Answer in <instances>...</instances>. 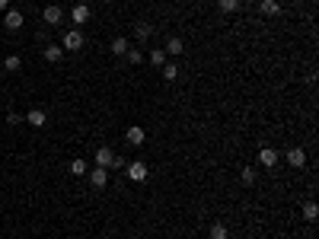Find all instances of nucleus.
Wrapping results in <instances>:
<instances>
[{
	"label": "nucleus",
	"instance_id": "9d476101",
	"mask_svg": "<svg viewBox=\"0 0 319 239\" xmlns=\"http://www.w3.org/2000/svg\"><path fill=\"white\" fill-rule=\"evenodd\" d=\"M26 118V125H32V128H45L48 125V115H45V109H32L29 115H22Z\"/></svg>",
	"mask_w": 319,
	"mask_h": 239
},
{
	"label": "nucleus",
	"instance_id": "dca6fc26",
	"mask_svg": "<svg viewBox=\"0 0 319 239\" xmlns=\"http://www.w3.org/2000/svg\"><path fill=\"white\" fill-rule=\"evenodd\" d=\"M16 70H22V57H19V54H7V61H4V74H16Z\"/></svg>",
	"mask_w": 319,
	"mask_h": 239
},
{
	"label": "nucleus",
	"instance_id": "7ed1b4c3",
	"mask_svg": "<svg viewBox=\"0 0 319 239\" xmlns=\"http://www.w3.org/2000/svg\"><path fill=\"white\" fill-rule=\"evenodd\" d=\"M86 175H90V185L96 188V191H102L105 185H109V169H102V166H93Z\"/></svg>",
	"mask_w": 319,
	"mask_h": 239
},
{
	"label": "nucleus",
	"instance_id": "4be33fe9",
	"mask_svg": "<svg viewBox=\"0 0 319 239\" xmlns=\"http://www.w3.org/2000/svg\"><path fill=\"white\" fill-rule=\"evenodd\" d=\"M240 4H243V0H217V10H220V13H236V10H240Z\"/></svg>",
	"mask_w": 319,
	"mask_h": 239
},
{
	"label": "nucleus",
	"instance_id": "f257e3e1",
	"mask_svg": "<svg viewBox=\"0 0 319 239\" xmlns=\"http://www.w3.org/2000/svg\"><path fill=\"white\" fill-rule=\"evenodd\" d=\"M83 45H86V39H83V32H80L77 26L67 29V32L61 35V48H64V51H80Z\"/></svg>",
	"mask_w": 319,
	"mask_h": 239
},
{
	"label": "nucleus",
	"instance_id": "b1692460",
	"mask_svg": "<svg viewBox=\"0 0 319 239\" xmlns=\"http://www.w3.org/2000/svg\"><path fill=\"white\" fill-rule=\"evenodd\" d=\"M90 172V166H86V160H70V175H86Z\"/></svg>",
	"mask_w": 319,
	"mask_h": 239
},
{
	"label": "nucleus",
	"instance_id": "20e7f679",
	"mask_svg": "<svg viewBox=\"0 0 319 239\" xmlns=\"http://www.w3.org/2000/svg\"><path fill=\"white\" fill-rule=\"evenodd\" d=\"M42 19H45V26H61V19H64V10L57 7V4H48L42 10Z\"/></svg>",
	"mask_w": 319,
	"mask_h": 239
},
{
	"label": "nucleus",
	"instance_id": "a211bd4d",
	"mask_svg": "<svg viewBox=\"0 0 319 239\" xmlns=\"http://www.w3.org/2000/svg\"><path fill=\"white\" fill-rule=\"evenodd\" d=\"M160 70H163V80H169V83H172V80H179V64H176V61H166Z\"/></svg>",
	"mask_w": 319,
	"mask_h": 239
},
{
	"label": "nucleus",
	"instance_id": "cd10ccee",
	"mask_svg": "<svg viewBox=\"0 0 319 239\" xmlns=\"http://www.w3.org/2000/svg\"><path fill=\"white\" fill-rule=\"evenodd\" d=\"M10 10V0H0V13H7Z\"/></svg>",
	"mask_w": 319,
	"mask_h": 239
},
{
	"label": "nucleus",
	"instance_id": "ddd939ff",
	"mask_svg": "<svg viewBox=\"0 0 319 239\" xmlns=\"http://www.w3.org/2000/svg\"><path fill=\"white\" fill-rule=\"evenodd\" d=\"M150 35H153V26H150V22H134V42H137V45H144Z\"/></svg>",
	"mask_w": 319,
	"mask_h": 239
},
{
	"label": "nucleus",
	"instance_id": "f03ea898",
	"mask_svg": "<svg viewBox=\"0 0 319 239\" xmlns=\"http://www.w3.org/2000/svg\"><path fill=\"white\" fill-rule=\"evenodd\" d=\"M125 172H128V178H131V182H147V175H150V169H147V163H144V160L128 163V166H125Z\"/></svg>",
	"mask_w": 319,
	"mask_h": 239
},
{
	"label": "nucleus",
	"instance_id": "6e6552de",
	"mask_svg": "<svg viewBox=\"0 0 319 239\" xmlns=\"http://www.w3.org/2000/svg\"><path fill=\"white\" fill-rule=\"evenodd\" d=\"M278 150L275 147H262V150H258V166H265V169H275V166H278Z\"/></svg>",
	"mask_w": 319,
	"mask_h": 239
},
{
	"label": "nucleus",
	"instance_id": "4468645a",
	"mask_svg": "<svg viewBox=\"0 0 319 239\" xmlns=\"http://www.w3.org/2000/svg\"><path fill=\"white\" fill-rule=\"evenodd\" d=\"M131 48V42L125 39V35H118V39H112V45H109V51L115 54V57H125V51Z\"/></svg>",
	"mask_w": 319,
	"mask_h": 239
},
{
	"label": "nucleus",
	"instance_id": "423d86ee",
	"mask_svg": "<svg viewBox=\"0 0 319 239\" xmlns=\"http://www.w3.org/2000/svg\"><path fill=\"white\" fill-rule=\"evenodd\" d=\"M125 140L131 143V147H144V143H147V131L140 128V125H131V128L125 131Z\"/></svg>",
	"mask_w": 319,
	"mask_h": 239
},
{
	"label": "nucleus",
	"instance_id": "6ab92c4d",
	"mask_svg": "<svg viewBox=\"0 0 319 239\" xmlns=\"http://www.w3.org/2000/svg\"><path fill=\"white\" fill-rule=\"evenodd\" d=\"M300 214H303V220H306V223H313V220L319 217V207H316V201H306V204L300 207Z\"/></svg>",
	"mask_w": 319,
	"mask_h": 239
},
{
	"label": "nucleus",
	"instance_id": "393cba45",
	"mask_svg": "<svg viewBox=\"0 0 319 239\" xmlns=\"http://www.w3.org/2000/svg\"><path fill=\"white\" fill-rule=\"evenodd\" d=\"M255 178H258V172L252 169V166H243V172H240V182H243V185H255Z\"/></svg>",
	"mask_w": 319,
	"mask_h": 239
},
{
	"label": "nucleus",
	"instance_id": "a878e982",
	"mask_svg": "<svg viewBox=\"0 0 319 239\" xmlns=\"http://www.w3.org/2000/svg\"><path fill=\"white\" fill-rule=\"evenodd\" d=\"M22 122H26V118H22V115H16V112H10V115H7V125H13V128H19Z\"/></svg>",
	"mask_w": 319,
	"mask_h": 239
},
{
	"label": "nucleus",
	"instance_id": "5701e85b",
	"mask_svg": "<svg viewBox=\"0 0 319 239\" xmlns=\"http://www.w3.org/2000/svg\"><path fill=\"white\" fill-rule=\"evenodd\" d=\"M147 61H150L153 67H163V64H166V51H163V48H153V51L147 54Z\"/></svg>",
	"mask_w": 319,
	"mask_h": 239
},
{
	"label": "nucleus",
	"instance_id": "f3484780",
	"mask_svg": "<svg viewBox=\"0 0 319 239\" xmlns=\"http://www.w3.org/2000/svg\"><path fill=\"white\" fill-rule=\"evenodd\" d=\"M163 51H166V57H169V54L176 57V54H182V51H185V42H182V39H176V35H172V39L166 42V48H163Z\"/></svg>",
	"mask_w": 319,
	"mask_h": 239
},
{
	"label": "nucleus",
	"instance_id": "f8f14e48",
	"mask_svg": "<svg viewBox=\"0 0 319 239\" xmlns=\"http://www.w3.org/2000/svg\"><path fill=\"white\" fill-rule=\"evenodd\" d=\"M115 160V150L112 147H96V166H102V169H109Z\"/></svg>",
	"mask_w": 319,
	"mask_h": 239
},
{
	"label": "nucleus",
	"instance_id": "aec40b11",
	"mask_svg": "<svg viewBox=\"0 0 319 239\" xmlns=\"http://www.w3.org/2000/svg\"><path fill=\"white\" fill-rule=\"evenodd\" d=\"M125 57H128V64H140V61H144V48H140V45H131V48L125 51Z\"/></svg>",
	"mask_w": 319,
	"mask_h": 239
},
{
	"label": "nucleus",
	"instance_id": "1a4fd4ad",
	"mask_svg": "<svg viewBox=\"0 0 319 239\" xmlns=\"http://www.w3.org/2000/svg\"><path fill=\"white\" fill-rule=\"evenodd\" d=\"M258 13H262L265 19L281 16V0H258Z\"/></svg>",
	"mask_w": 319,
	"mask_h": 239
},
{
	"label": "nucleus",
	"instance_id": "2eb2a0df",
	"mask_svg": "<svg viewBox=\"0 0 319 239\" xmlns=\"http://www.w3.org/2000/svg\"><path fill=\"white\" fill-rule=\"evenodd\" d=\"M61 57H64V48H61V45H48V42H45V61H48V64H57Z\"/></svg>",
	"mask_w": 319,
	"mask_h": 239
},
{
	"label": "nucleus",
	"instance_id": "9b49d317",
	"mask_svg": "<svg viewBox=\"0 0 319 239\" xmlns=\"http://www.w3.org/2000/svg\"><path fill=\"white\" fill-rule=\"evenodd\" d=\"M287 163L294 166V169H303V163H306V150H303V147H291V150H287Z\"/></svg>",
	"mask_w": 319,
	"mask_h": 239
},
{
	"label": "nucleus",
	"instance_id": "412c9836",
	"mask_svg": "<svg viewBox=\"0 0 319 239\" xmlns=\"http://www.w3.org/2000/svg\"><path fill=\"white\" fill-rule=\"evenodd\" d=\"M211 239H230V230H227V223H211Z\"/></svg>",
	"mask_w": 319,
	"mask_h": 239
},
{
	"label": "nucleus",
	"instance_id": "bb28decb",
	"mask_svg": "<svg viewBox=\"0 0 319 239\" xmlns=\"http://www.w3.org/2000/svg\"><path fill=\"white\" fill-rule=\"evenodd\" d=\"M125 166H128V163H125V157H118V153H115V160H112L109 169H125Z\"/></svg>",
	"mask_w": 319,
	"mask_h": 239
},
{
	"label": "nucleus",
	"instance_id": "c756f323",
	"mask_svg": "<svg viewBox=\"0 0 319 239\" xmlns=\"http://www.w3.org/2000/svg\"><path fill=\"white\" fill-rule=\"evenodd\" d=\"M0 131H4V122H0Z\"/></svg>",
	"mask_w": 319,
	"mask_h": 239
},
{
	"label": "nucleus",
	"instance_id": "39448f33",
	"mask_svg": "<svg viewBox=\"0 0 319 239\" xmlns=\"http://www.w3.org/2000/svg\"><path fill=\"white\" fill-rule=\"evenodd\" d=\"M90 16H93V10H90L86 4H74V7H70V22H74V26H83V22H90Z\"/></svg>",
	"mask_w": 319,
	"mask_h": 239
},
{
	"label": "nucleus",
	"instance_id": "0eeeda50",
	"mask_svg": "<svg viewBox=\"0 0 319 239\" xmlns=\"http://www.w3.org/2000/svg\"><path fill=\"white\" fill-rule=\"evenodd\" d=\"M22 22H26V19H22L19 10H7V13H4V29H7V32H19Z\"/></svg>",
	"mask_w": 319,
	"mask_h": 239
},
{
	"label": "nucleus",
	"instance_id": "c85d7f7f",
	"mask_svg": "<svg viewBox=\"0 0 319 239\" xmlns=\"http://www.w3.org/2000/svg\"><path fill=\"white\" fill-rule=\"evenodd\" d=\"M0 80H4V70H0Z\"/></svg>",
	"mask_w": 319,
	"mask_h": 239
}]
</instances>
